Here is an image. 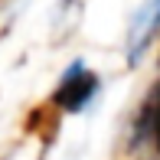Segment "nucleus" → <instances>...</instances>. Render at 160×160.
Listing matches in <instances>:
<instances>
[{
    "label": "nucleus",
    "instance_id": "f03ea898",
    "mask_svg": "<svg viewBox=\"0 0 160 160\" xmlns=\"http://www.w3.org/2000/svg\"><path fill=\"white\" fill-rule=\"evenodd\" d=\"M131 144L141 147V144H154L157 154H160V82L150 88L147 101L141 105L134 118V131H131Z\"/></svg>",
    "mask_w": 160,
    "mask_h": 160
},
{
    "label": "nucleus",
    "instance_id": "f257e3e1",
    "mask_svg": "<svg viewBox=\"0 0 160 160\" xmlns=\"http://www.w3.org/2000/svg\"><path fill=\"white\" fill-rule=\"evenodd\" d=\"M95 88H98L95 72H88L82 62H75V65L62 75V82H59V88H56L52 101H56L59 108H65V111H78L85 101L95 95Z\"/></svg>",
    "mask_w": 160,
    "mask_h": 160
},
{
    "label": "nucleus",
    "instance_id": "7ed1b4c3",
    "mask_svg": "<svg viewBox=\"0 0 160 160\" xmlns=\"http://www.w3.org/2000/svg\"><path fill=\"white\" fill-rule=\"evenodd\" d=\"M160 30V0H147L141 7V13L134 17V26H131V36H128V46H131V62L147 49V42L157 36Z\"/></svg>",
    "mask_w": 160,
    "mask_h": 160
}]
</instances>
